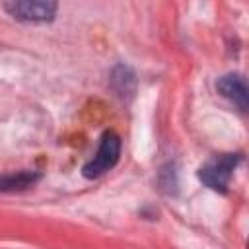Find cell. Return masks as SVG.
I'll list each match as a JSON object with an SVG mask.
<instances>
[{"label":"cell","instance_id":"cell-2","mask_svg":"<svg viewBox=\"0 0 249 249\" xmlns=\"http://www.w3.org/2000/svg\"><path fill=\"white\" fill-rule=\"evenodd\" d=\"M119 156H121V140L115 132L109 130L101 136V142H99L95 156L84 165L82 171L88 179H97L115 167V163L119 161Z\"/></svg>","mask_w":249,"mask_h":249},{"label":"cell","instance_id":"cell-1","mask_svg":"<svg viewBox=\"0 0 249 249\" xmlns=\"http://www.w3.org/2000/svg\"><path fill=\"white\" fill-rule=\"evenodd\" d=\"M241 156L239 154H220L208 160L200 169H198V179L212 191L226 193L230 179L233 175L235 165L239 163Z\"/></svg>","mask_w":249,"mask_h":249},{"label":"cell","instance_id":"cell-4","mask_svg":"<svg viewBox=\"0 0 249 249\" xmlns=\"http://www.w3.org/2000/svg\"><path fill=\"white\" fill-rule=\"evenodd\" d=\"M218 91L224 97H228L230 101H233L235 105H239V109L247 107V84H245L243 76L226 74L224 78L218 80Z\"/></svg>","mask_w":249,"mask_h":249},{"label":"cell","instance_id":"cell-3","mask_svg":"<svg viewBox=\"0 0 249 249\" xmlns=\"http://www.w3.org/2000/svg\"><path fill=\"white\" fill-rule=\"evenodd\" d=\"M4 10L19 21L39 23V21H51L54 18L56 4L54 2H29V0L27 2H6Z\"/></svg>","mask_w":249,"mask_h":249},{"label":"cell","instance_id":"cell-5","mask_svg":"<svg viewBox=\"0 0 249 249\" xmlns=\"http://www.w3.org/2000/svg\"><path fill=\"white\" fill-rule=\"evenodd\" d=\"M37 173L33 171H19V173H12V175H4L0 177V191H19V189H27L37 181Z\"/></svg>","mask_w":249,"mask_h":249}]
</instances>
